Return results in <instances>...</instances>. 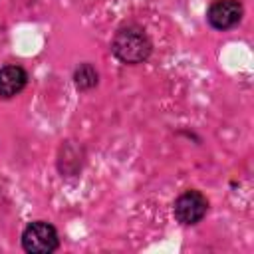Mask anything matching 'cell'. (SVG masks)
Segmentation results:
<instances>
[{
  "mask_svg": "<svg viewBox=\"0 0 254 254\" xmlns=\"http://www.w3.org/2000/svg\"><path fill=\"white\" fill-rule=\"evenodd\" d=\"M58 246H60V236L50 222L34 220L22 232V248L30 254H50L58 250Z\"/></svg>",
  "mask_w": 254,
  "mask_h": 254,
  "instance_id": "2",
  "label": "cell"
},
{
  "mask_svg": "<svg viewBox=\"0 0 254 254\" xmlns=\"http://www.w3.org/2000/svg\"><path fill=\"white\" fill-rule=\"evenodd\" d=\"M206 210H208L206 196L200 190H194V189L185 190L183 194H179V198L175 200V206H173L175 218L185 226H192V224L200 222L204 218Z\"/></svg>",
  "mask_w": 254,
  "mask_h": 254,
  "instance_id": "3",
  "label": "cell"
},
{
  "mask_svg": "<svg viewBox=\"0 0 254 254\" xmlns=\"http://www.w3.org/2000/svg\"><path fill=\"white\" fill-rule=\"evenodd\" d=\"M97 79H99V75L91 64H79L73 71V81L79 91H89L91 87L97 85Z\"/></svg>",
  "mask_w": 254,
  "mask_h": 254,
  "instance_id": "6",
  "label": "cell"
},
{
  "mask_svg": "<svg viewBox=\"0 0 254 254\" xmlns=\"http://www.w3.org/2000/svg\"><path fill=\"white\" fill-rule=\"evenodd\" d=\"M28 83V73L20 65H4L0 67V97L10 99L18 95Z\"/></svg>",
  "mask_w": 254,
  "mask_h": 254,
  "instance_id": "5",
  "label": "cell"
},
{
  "mask_svg": "<svg viewBox=\"0 0 254 254\" xmlns=\"http://www.w3.org/2000/svg\"><path fill=\"white\" fill-rule=\"evenodd\" d=\"M111 52L121 64L135 65V64H143L151 56L153 44L141 26L127 24L115 32L111 40Z\"/></svg>",
  "mask_w": 254,
  "mask_h": 254,
  "instance_id": "1",
  "label": "cell"
},
{
  "mask_svg": "<svg viewBox=\"0 0 254 254\" xmlns=\"http://www.w3.org/2000/svg\"><path fill=\"white\" fill-rule=\"evenodd\" d=\"M244 8L238 0H214L206 10V20L214 30H230L242 20Z\"/></svg>",
  "mask_w": 254,
  "mask_h": 254,
  "instance_id": "4",
  "label": "cell"
}]
</instances>
